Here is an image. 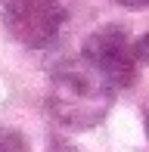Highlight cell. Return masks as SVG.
Instances as JSON below:
<instances>
[{
    "label": "cell",
    "instance_id": "obj_6",
    "mask_svg": "<svg viewBox=\"0 0 149 152\" xmlns=\"http://www.w3.org/2000/svg\"><path fill=\"white\" fill-rule=\"evenodd\" d=\"M118 3L127 10H143V6H149V0H118Z\"/></svg>",
    "mask_w": 149,
    "mask_h": 152
},
{
    "label": "cell",
    "instance_id": "obj_5",
    "mask_svg": "<svg viewBox=\"0 0 149 152\" xmlns=\"http://www.w3.org/2000/svg\"><path fill=\"white\" fill-rule=\"evenodd\" d=\"M134 59H137V65H149V31L134 44Z\"/></svg>",
    "mask_w": 149,
    "mask_h": 152
},
{
    "label": "cell",
    "instance_id": "obj_3",
    "mask_svg": "<svg viewBox=\"0 0 149 152\" xmlns=\"http://www.w3.org/2000/svg\"><path fill=\"white\" fill-rule=\"evenodd\" d=\"M12 37L25 47H47L65 22L59 0H0Z\"/></svg>",
    "mask_w": 149,
    "mask_h": 152
},
{
    "label": "cell",
    "instance_id": "obj_2",
    "mask_svg": "<svg viewBox=\"0 0 149 152\" xmlns=\"http://www.w3.org/2000/svg\"><path fill=\"white\" fill-rule=\"evenodd\" d=\"M81 59L90 62L99 75L112 84V90L118 87H131L137 78V59H134V44L118 25H106L96 28L90 37L84 40Z\"/></svg>",
    "mask_w": 149,
    "mask_h": 152
},
{
    "label": "cell",
    "instance_id": "obj_4",
    "mask_svg": "<svg viewBox=\"0 0 149 152\" xmlns=\"http://www.w3.org/2000/svg\"><path fill=\"white\" fill-rule=\"evenodd\" d=\"M0 152H28V143L19 130L0 127Z\"/></svg>",
    "mask_w": 149,
    "mask_h": 152
},
{
    "label": "cell",
    "instance_id": "obj_1",
    "mask_svg": "<svg viewBox=\"0 0 149 152\" xmlns=\"http://www.w3.org/2000/svg\"><path fill=\"white\" fill-rule=\"evenodd\" d=\"M115 99L112 84L84 59H72L53 72L47 106L65 127L90 130L109 115Z\"/></svg>",
    "mask_w": 149,
    "mask_h": 152
}]
</instances>
